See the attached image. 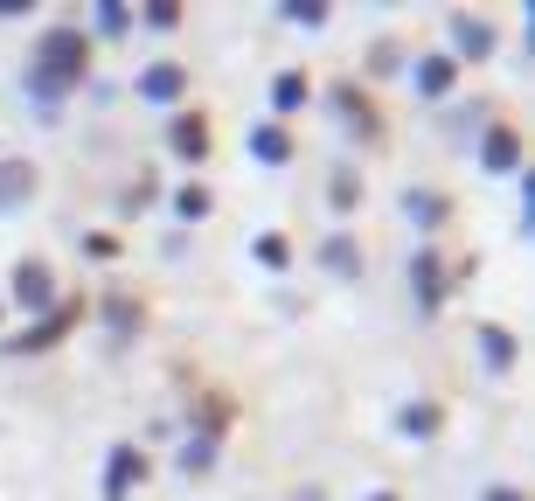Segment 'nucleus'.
I'll list each match as a JSON object with an SVG mask.
<instances>
[{
    "instance_id": "1",
    "label": "nucleus",
    "mask_w": 535,
    "mask_h": 501,
    "mask_svg": "<svg viewBox=\"0 0 535 501\" xmlns=\"http://www.w3.org/2000/svg\"><path fill=\"white\" fill-rule=\"evenodd\" d=\"M77 63H84V42L77 35H49V84H63Z\"/></svg>"
},
{
    "instance_id": "2",
    "label": "nucleus",
    "mask_w": 535,
    "mask_h": 501,
    "mask_svg": "<svg viewBox=\"0 0 535 501\" xmlns=\"http://www.w3.org/2000/svg\"><path fill=\"white\" fill-rule=\"evenodd\" d=\"M202 140H209V133H202V119H181V126H174V147H188V154H202Z\"/></svg>"
},
{
    "instance_id": "3",
    "label": "nucleus",
    "mask_w": 535,
    "mask_h": 501,
    "mask_svg": "<svg viewBox=\"0 0 535 501\" xmlns=\"http://www.w3.org/2000/svg\"><path fill=\"white\" fill-rule=\"evenodd\" d=\"M146 91H153V98H174V91H181V70H153Z\"/></svg>"
},
{
    "instance_id": "4",
    "label": "nucleus",
    "mask_w": 535,
    "mask_h": 501,
    "mask_svg": "<svg viewBox=\"0 0 535 501\" xmlns=\"http://www.w3.org/2000/svg\"><path fill=\"white\" fill-rule=\"evenodd\" d=\"M14 286H21V300H42V293H49V279H42L35 265H21V279H14Z\"/></svg>"
},
{
    "instance_id": "5",
    "label": "nucleus",
    "mask_w": 535,
    "mask_h": 501,
    "mask_svg": "<svg viewBox=\"0 0 535 501\" xmlns=\"http://www.w3.org/2000/svg\"><path fill=\"white\" fill-rule=\"evenodd\" d=\"M28 181H35V174H28V167H7V174H0V202H7V195H21V188H28Z\"/></svg>"
},
{
    "instance_id": "6",
    "label": "nucleus",
    "mask_w": 535,
    "mask_h": 501,
    "mask_svg": "<svg viewBox=\"0 0 535 501\" xmlns=\"http://www.w3.org/2000/svg\"><path fill=\"white\" fill-rule=\"evenodd\" d=\"M494 501H522V495H494Z\"/></svg>"
}]
</instances>
